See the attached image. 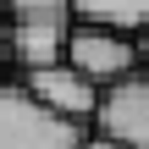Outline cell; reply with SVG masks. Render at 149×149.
<instances>
[{
	"label": "cell",
	"mask_w": 149,
	"mask_h": 149,
	"mask_svg": "<svg viewBox=\"0 0 149 149\" xmlns=\"http://www.w3.org/2000/svg\"><path fill=\"white\" fill-rule=\"evenodd\" d=\"M83 138L88 127L55 116L44 100L22 88V77L0 88V149H83Z\"/></svg>",
	"instance_id": "1"
},
{
	"label": "cell",
	"mask_w": 149,
	"mask_h": 149,
	"mask_svg": "<svg viewBox=\"0 0 149 149\" xmlns=\"http://www.w3.org/2000/svg\"><path fill=\"white\" fill-rule=\"evenodd\" d=\"M66 66H77L88 83L111 88V83H127L144 72L138 61V39L122 33V28H94V22H72V39H66Z\"/></svg>",
	"instance_id": "2"
},
{
	"label": "cell",
	"mask_w": 149,
	"mask_h": 149,
	"mask_svg": "<svg viewBox=\"0 0 149 149\" xmlns=\"http://www.w3.org/2000/svg\"><path fill=\"white\" fill-rule=\"evenodd\" d=\"M22 88L33 94V100H44L55 116H66V122H83V127H94V116H100V100H105V88L100 83H88L77 66H44V72H22Z\"/></svg>",
	"instance_id": "3"
},
{
	"label": "cell",
	"mask_w": 149,
	"mask_h": 149,
	"mask_svg": "<svg viewBox=\"0 0 149 149\" xmlns=\"http://www.w3.org/2000/svg\"><path fill=\"white\" fill-rule=\"evenodd\" d=\"M94 133L116 138L122 149H149V77L144 72L105 88L100 116H94Z\"/></svg>",
	"instance_id": "4"
},
{
	"label": "cell",
	"mask_w": 149,
	"mask_h": 149,
	"mask_svg": "<svg viewBox=\"0 0 149 149\" xmlns=\"http://www.w3.org/2000/svg\"><path fill=\"white\" fill-rule=\"evenodd\" d=\"M72 22H11V61L17 72H44L66 61Z\"/></svg>",
	"instance_id": "5"
},
{
	"label": "cell",
	"mask_w": 149,
	"mask_h": 149,
	"mask_svg": "<svg viewBox=\"0 0 149 149\" xmlns=\"http://www.w3.org/2000/svg\"><path fill=\"white\" fill-rule=\"evenodd\" d=\"M72 17L94 22V28L138 33V28H149V0H72Z\"/></svg>",
	"instance_id": "6"
},
{
	"label": "cell",
	"mask_w": 149,
	"mask_h": 149,
	"mask_svg": "<svg viewBox=\"0 0 149 149\" xmlns=\"http://www.w3.org/2000/svg\"><path fill=\"white\" fill-rule=\"evenodd\" d=\"M6 17L11 22H77L72 0H6Z\"/></svg>",
	"instance_id": "7"
},
{
	"label": "cell",
	"mask_w": 149,
	"mask_h": 149,
	"mask_svg": "<svg viewBox=\"0 0 149 149\" xmlns=\"http://www.w3.org/2000/svg\"><path fill=\"white\" fill-rule=\"evenodd\" d=\"M6 55H11V17L0 11V61H6Z\"/></svg>",
	"instance_id": "8"
},
{
	"label": "cell",
	"mask_w": 149,
	"mask_h": 149,
	"mask_svg": "<svg viewBox=\"0 0 149 149\" xmlns=\"http://www.w3.org/2000/svg\"><path fill=\"white\" fill-rule=\"evenodd\" d=\"M83 149H122V144H116V138H105V133H88V138H83Z\"/></svg>",
	"instance_id": "9"
},
{
	"label": "cell",
	"mask_w": 149,
	"mask_h": 149,
	"mask_svg": "<svg viewBox=\"0 0 149 149\" xmlns=\"http://www.w3.org/2000/svg\"><path fill=\"white\" fill-rule=\"evenodd\" d=\"M133 39H138V61H144V72H149V28H138Z\"/></svg>",
	"instance_id": "10"
},
{
	"label": "cell",
	"mask_w": 149,
	"mask_h": 149,
	"mask_svg": "<svg viewBox=\"0 0 149 149\" xmlns=\"http://www.w3.org/2000/svg\"><path fill=\"white\" fill-rule=\"evenodd\" d=\"M6 83H11V77H6V61H0V88H6Z\"/></svg>",
	"instance_id": "11"
},
{
	"label": "cell",
	"mask_w": 149,
	"mask_h": 149,
	"mask_svg": "<svg viewBox=\"0 0 149 149\" xmlns=\"http://www.w3.org/2000/svg\"><path fill=\"white\" fill-rule=\"evenodd\" d=\"M0 11H6V0H0Z\"/></svg>",
	"instance_id": "12"
}]
</instances>
